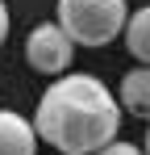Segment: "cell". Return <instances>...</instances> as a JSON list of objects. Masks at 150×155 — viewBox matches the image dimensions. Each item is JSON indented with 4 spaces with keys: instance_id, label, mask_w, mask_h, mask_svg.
<instances>
[{
    "instance_id": "1",
    "label": "cell",
    "mask_w": 150,
    "mask_h": 155,
    "mask_svg": "<svg viewBox=\"0 0 150 155\" xmlns=\"http://www.w3.org/2000/svg\"><path fill=\"white\" fill-rule=\"evenodd\" d=\"M33 130L58 155H96L121 130V101L108 92L104 80L67 71L42 92Z\"/></svg>"
},
{
    "instance_id": "2",
    "label": "cell",
    "mask_w": 150,
    "mask_h": 155,
    "mask_svg": "<svg viewBox=\"0 0 150 155\" xmlns=\"http://www.w3.org/2000/svg\"><path fill=\"white\" fill-rule=\"evenodd\" d=\"M129 4L125 0H58V25L75 46H108L125 34Z\"/></svg>"
},
{
    "instance_id": "3",
    "label": "cell",
    "mask_w": 150,
    "mask_h": 155,
    "mask_svg": "<svg viewBox=\"0 0 150 155\" xmlns=\"http://www.w3.org/2000/svg\"><path fill=\"white\" fill-rule=\"evenodd\" d=\"M25 59H29L33 71L58 80V76H67V67L75 59V42L67 38V29L58 21H42V25L29 29V38H25Z\"/></svg>"
},
{
    "instance_id": "4",
    "label": "cell",
    "mask_w": 150,
    "mask_h": 155,
    "mask_svg": "<svg viewBox=\"0 0 150 155\" xmlns=\"http://www.w3.org/2000/svg\"><path fill=\"white\" fill-rule=\"evenodd\" d=\"M38 151V130L21 113L0 109V155H33Z\"/></svg>"
},
{
    "instance_id": "5",
    "label": "cell",
    "mask_w": 150,
    "mask_h": 155,
    "mask_svg": "<svg viewBox=\"0 0 150 155\" xmlns=\"http://www.w3.org/2000/svg\"><path fill=\"white\" fill-rule=\"evenodd\" d=\"M121 109L129 117L150 122V67H133L121 80Z\"/></svg>"
},
{
    "instance_id": "6",
    "label": "cell",
    "mask_w": 150,
    "mask_h": 155,
    "mask_svg": "<svg viewBox=\"0 0 150 155\" xmlns=\"http://www.w3.org/2000/svg\"><path fill=\"white\" fill-rule=\"evenodd\" d=\"M125 51L142 67H150V4L129 13V21H125Z\"/></svg>"
},
{
    "instance_id": "7",
    "label": "cell",
    "mask_w": 150,
    "mask_h": 155,
    "mask_svg": "<svg viewBox=\"0 0 150 155\" xmlns=\"http://www.w3.org/2000/svg\"><path fill=\"white\" fill-rule=\"evenodd\" d=\"M96 155H146L142 147H133V143H125V138H113L108 147H100Z\"/></svg>"
},
{
    "instance_id": "8",
    "label": "cell",
    "mask_w": 150,
    "mask_h": 155,
    "mask_svg": "<svg viewBox=\"0 0 150 155\" xmlns=\"http://www.w3.org/2000/svg\"><path fill=\"white\" fill-rule=\"evenodd\" d=\"M4 38H8V8H4V0H0V46H4Z\"/></svg>"
},
{
    "instance_id": "9",
    "label": "cell",
    "mask_w": 150,
    "mask_h": 155,
    "mask_svg": "<svg viewBox=\"0 0 150 155\" xmlns=\"http://www.w3.org/2000/svg\"><path fill=\"white\" fill-rule=\"evenodd\" d=\"M142 151H146V155H150V130H146V147H142Z\"/></svg>"
}]
</instances>
